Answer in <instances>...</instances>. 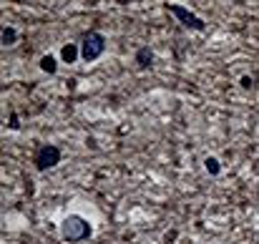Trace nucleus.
<instances>
[{
  "instance_id": "nucleus-1",
  "label": "nucleus",
  "mask_w": 259,
  "mask_h": 244,
  "mask_svg": "<svg viewBox=\"0 0 259 244\" xmlns=\"http://www.w3.org/2000/svg\"><path fill=\"white\" fill-rule=\"evenodd\" d=\"M61 237L66 239V242H83L91 237V224H88L83 217H78V214H71V217H66L63 219V224H61Z\"/></svg>"
},
{
  "instance_id": "nucleus-2",
  "label": "nucleus",
  "mask_w": 259,
  "mask_h": 244,
  "mask_svg": "<svg viewBox=\"0 0 259 244\" xmlns=\"http://www.w3.org/2000/svg\"><path fill=\"white\" fill-rule=\"evenodd\" d=\"M103 48H106V38H103L101 33L91 30V33H86V38H83V43H81V56H83L86 61H96V58L103 53Z\"/></svg>"
},
{
  "instance_id": "nucleus-3",
  "label": "nucleus",
  "mask_w": 259,
  "mask_h": 244,
  "mask_svg": "<svg viewBox=\"0 0 259 244\" xmlns=\"http://www.w3.org/2000/svg\"><path fill=\"white\" fill-rule=\"evenodd\" d=\"M58 161H61V149H58V146H53V144L40 146V149H38V154H35V166H38L40 171H46V169L56 166Z\"/></svg>"
},
{
  "instance_id": "nucleus-4",
  "label": "nucleus",
  "mask_w": 259,
  "mask_h": 244,
  "mask_svg": "<svg viewBox=\"0 0 259 244\" xmlns=\"http://www.w3.org/2000/svg\"><path fill=\"white\" fill-rule=\"evenodd\" d=\"M166 10H169V13H174V15H176V18H179L186 28H191V30H204V28H206L201 18H196L194 13H189V10H186V8H181V5H174V3H169V5H166Z\"/></svg>"
},
{
  "instance_id": "nucleus-5",
  "label": "nucleus",
  "mask_w": 259,
  "mask_h": 244,
  "mask_svg": "<svg viewBox=\"0 0 259 244\" xmlns=\"http://www.w3.org/2000/svg\"><path fill=\"white\" fill-rule=\"evenodd\" d=\"M76 56H78V48H76V46H71V43L61 51V58H63L66 63H73V61H76Z\"/></svg>"
},
{
  "instance_id": "nucleus-6",
  "label": "nucleus",
  "mask_w": 259,
  "mask_h": 244,
  "mask_svg": "<svg viewBox=\"0 0 259 244\" xmlns=\"http://www.w3.org/2000/svg\"><path fill=\"white\" fill-rule=\"evenodd\" d=\"M151 58H154V56H151V51H149V48H141V51H139V56H136V61H139V66H141V68L151 66Z\"/></svg>"
},
{
  "instance_id": "nucleus-7",
  "label": "nucleus",
  "mask_w": 259,
  "mask_h": 244,
  "mask_svg": "<svg viewBox=\"0 0 259 244\" xmlns=\"http://www.w3.org/2000/svg\"><path fill=\"white\" fill-rule=\"evenodd\" d=\"M40 68H43L46 73H56V61H53L51 56H43V58H40Z\"/></svg>"
},
{
  "instance_id": "nucleus-8",
  "label": "nucleus",
  "mask_w": 259,
  "mask_h": 244,
  "mask_svg": "<svg viewBox=\"0 0 259 244\" xmlns=\"http://www.w3.org/2000/svg\"><path fill=\"white\" fill-rule=\"evenodd\" d=\"M15 38H18V33H15L13 28H5V30H3V43H5V46H13Z\"/></svg>"
},
{
  "instance_id": "nucleus-9",
  "label": "nucleus",
  "mask_w": 259,
  "mask_h": 244,
  "mask_svg": "<svg viewBox=\"0 0 259 244\" xmlns=\"http://www.w3.org/2000/svg\"><path fill=\"white\" fill-rule=\"evenodd\" d=\"M206 171H211V174H219V161L217 159H206Z\"/></svg>"
}]
</instances>
